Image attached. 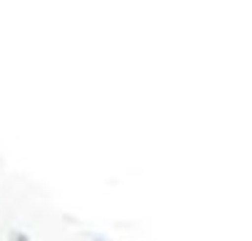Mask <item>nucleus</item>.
<instances>
[{"instance_id": "f03ea898", "label": "nucleus", "mask_w": 252, "mask_h": 241, "mask_svg": "<svg viewBox=\"0 0 252 241\" xmlns=\"http://www.w3.org/2000/svg\"><path fill=\"white\" fill-rule=\"evenodd\" d=\"M93 241H106V239H103V236H93Z\"/></svg>"}, {"instance_id": "f257e3e1", "label": "nucleus", "mask_w": 252, "mask_h": 241, "mask_svg": "<svg viewBox=\"0 0 252 241\" xmlns=\"http://www.w3.org/2000/svg\"><path fill=\"white\" fill-rule=\"evenodd\" d=\"M8 239H11V241H30V236L25 233V230H11V233H8Z\"/></svg>"}]
</instances>
